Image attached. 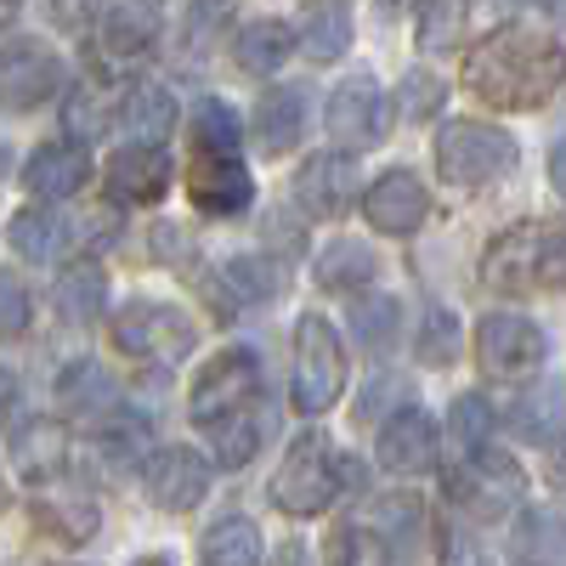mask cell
<instances>
[{
	"label": "cell",
	"instance_id": "obj_1",
	"mask_svg": "<svg viewBox=\"0 0 566 566\" xmlns=\"http://www.w3.org/2000/svg\"><path fill=\"white\" fill-rule=\"evenodd\" d=\"M464 80L493 108H538L560 85V45H555V34L504 23V29L482 34V45L464 57Z\"/></svg>",
	"mask_w": 566,
	"mask_h": 566
},
{
	"label": "cell",
	"instance_id": "obj_2",
	"mask_svg": "<svg viewBox=\"0 0 566 566\" xmlns=\"http://www.w3.org/2000/svg\"><path fill=\"white\" fill-rule=\"evenodd\" d=\"M244 125L227 103H199L193 114V205L210 210V216H244L255 205V181L244 170Z\"/></svg>",
	"mask_w": 566,
	"mask_h": 566
},
{
	"label": "cell",
	"instance_id": "obj_3",
	"mask_svg": "<svg viewBox=\"0 0 566 566\" xmlns=\"http://www.w3.org/2000/svg\"><path fill=\"white\" fill-rule=\"evenodd\" d=\"M482 283L493 295H533V290H555L560 283V227H538L522 221L499 232L482 255Z\"/></svg>",
	"mask_w": 566,
	"mask_h": 566
},
{
	"label": "cell",
	"instance_id": "obj_4",
	"mask_svg": "<svg viewBox=\"0 0 566 566\" xmlns=\"http://www.w3.org/2000/svg\"><path fill=\"white\" fill-rule=\"evenodd\" d=\"M346 391V346L335 323L306 312L295 323V408L301 413H328Z\"/></svg>",
	"mask_w": 566,
	"mask_h": 566
},
{
	"label": "cell",
	"instance_id": "obj_5",
	"mask_svg": "<svg viewBox=\"0 0 566 566\" xmlns=\"http://www.w3.org/2000/svg\"><path fill=\"white\" fill-rule=\"evenodd\" d=\"M340 482H346V464L335 459L328 437H301L283 453L277 476H272V504L290 510V515H317V510L335 504Z\"/></svg>",
	"mask_w": 566,
	"mask_h": 566
},
{
	"label": "cell",
	"instance_id": "obj_6",
	"mask_svg": "<svg viewBox=\"0 0 566 566\" xmlns=\"http://www.w3.org/2000/svg\"><path fill=\"white\" fill-rule=\"evenodd\" d=\"M510 165H515V142H510V130H499V125L453 119V125L437 130V170H442L453 187H488V181H499Z\"/></svg>",
	"mask_w": 566,
	"mask_h": 566
},
{
	"label": "cell",
	"instance_id": "obj_7",
	"mask_svg": "<svg viewBox=\"0 0 566 566\" xmlns=\"http://www.w3.org/2000/svg\"><path fill=\"white\" fill-rule=\"evenodd\" d=\"M448 493H453V504L464 515H476V522H499V515H510L515 504L527 499V476H522V464H515L510 453L476 448L448 476Z\"/></svg>",
	"mask_w": 566,
	"mask_h": 566
},
{
	"label": "cell",
	"instance_id": "obj_8",
	"mask_svg": "<svg viewBox=\"0 0 566 566\" xmlns=\"http://www.w3.org/2000/svg\"><path fill=\"white\" fill-rule=\"evenodd\" d=\"M261 397V357L250 346H232V352H216L205 368H199V380H193V424H210L227 419V413H239Z\"/></svg>",
	"mask_w": 566,
	"mask_h": 566
},
{
	"label": "cell",
	"instance_id": "obj_9",
	"mask_svg": "<svg viewBox=\"0 0 566 566\" xmlns=\"http://www.w3.org/2000/svg\"><path fill=\"white\" fill-rule=\"evenodd\" d=\"M114 346L130 352V357H142V363H181L187 352H193V323H187L176 306L136 301L114 323Z\"/></svg>",
	"mask_w": 566,
	"mask_h": 566
},
{
	"label": "cell",
	"instance_id": "obj_10",
	"mask_svg": "<svg viewBox=\"0 0 566 566\" xmlns=\"http://www.w3.org/2000/svg\"><path fill=\"white\" fill-rule=\"evenodd\" d=\"M476 357L493 380H522L544 363V328L533 317H515V312H493L476 328Z\"/></svg>",
	"mask_w": 566,
	"mask_h": 566
},
{
	"label": "cell",
	"instance_id": "obj_11",
	"mask_svg": "<svg viewBox=\"0 0 566 566\" xmlns=\"http://www.w3.org/2000/svg\"><path fill=\"white\" fill-rule=\"evenodd\" d=\"M57 85H63V63L45 40H12L0 52V103L12 114H29L45 97H57Z\"/></svg>",
	"mask_w": 566,
	"mask_h": 566
},
{
	"label": "cell",
	"instance_id": "obj_12",
	"mask_svg": "<svg viewBox=\"0 0 566 566\" xmlns=\"http://www.w3.org/2000/svg\"><path fill=\"white\" fill-rule=\"evenodd\" d=\"M323 125H328V136H335L340 148H374V142L386 136V97H380V85H374L368 74L335 85Z\"/></svg>",
	"mask_w": 566,
	"mask_h": 566
},
{
	"label": "cell",
	"instance_id": "obj_13",
	"mask_svg": "<svg viewBox=\"0 0 566 566\" xmlns=\"http://www.w3.org/2000/svg\"><path fill=\"white\" fill-rule=\"evenodd\" d=\"M363 216L374 232H391V239H402V232H413L424 216H431V187H424L413 170H386L380 181L363 193Z\"/></svg>",
	"mask_w": 566,
	"mask_h": 566
},
{
	"label": "cell",
	"instance_id": "obj_14",
	"mask_svg": "<svg viewBox=\"0 0 566 566\" xmlns=\"http://www.w3.org/2000/svg\"><path fill=\"white\" fill-rule=\"evenodd\" d=\"M148 493L159 510H193L210 493V459L199 448H159L148 453Z\"/></svg>",
	"mask_w": 566,
	"mask_h": 566
},
{
	"label": "cell",
	"instance_id": "obj_15",
	"mask_svg": "<svg viewBox=\"0 0 566 566\" xmlns=\"http://www.w3.org/2000/svg\"><path fill=\"white\" fill-rule=\"evenodd\" d=\"M380 464L397 470V476H419V470L437 464V419L424 408H402L386 419L380 431Z\"/></svg>",
	"mask_w": 566,
	"mask_h": 566
},
{
	"label": "cell",
	"instance_id": "obj_16",
	"mask_svg": "<svg viewBox=\"0 0 566 566\" xmlns=\"http://www.w3.org/2000/svg\"><path fill=\"white\" fill-rule=\"evenodd\" d=\"M295 199L312 216H346L357 199V165L346 154H312L295 176Z\"/></svg>",
	"mask_w": 566,
	"mask_h": 566
},
{
	"label": "cell",
	"instance_id": "obj_17",
	"mask_svg": "<svg viewBox=\"0 0 566 566\" xmlns=\"http://www.w3.org/2000/svg\"><path fill=\"white\" fill-rule=\"evenodd\" d=\"M165 187H170V154L165 148H142V142H130V148L114 154L108 193L119 205H159Z\"/></svg>",
	"mask_w": 566,
	"mask_h": 566
},
{
	"label": "cell",
	"instance_id": "obj_18",
	"mask_svg": "<svg viewBox=\"0 0 566 566\" xmlns=\"http://www.w3.org/2000/svg\"><path fill=\"white\" fill-rule=\"evenodd\" d=\"M23 176H29V193L40 199H74L91 181V154H85V142H45V148L29 154Z\"/></svg>",
	"mask_w": 566,
	"mask_h": 566
},
{
	"label": "cell",
	"instance_id": "obj_19",
	"mask_svg": "<svg viewBox=\"0 0 566 566\" xmlns=\"http://www.w3.org/2000/svg\"><path fill=\"white\" fill-rule=\"evenodd\" d=\"M306 130V91L301 85H272L255 103V148L261 154H290Z\"/></svg>",
	"mask_w": 566,
	"mask_h": 566
},
{
	"label": "cell",
	"instance_id": "obj_20",
	"mask_svg": "<svg viewBox=\"0 0 566 566\" xmlns=\"http://www.w3.org/2000/svg\"><path fill=\"white\" fill-rule=\"evenodd\" d=\"M119 119H125V130L142 142V148H165L170 130H176V119H181V108H176V97H170V85L142 80V85L125 91Z\"/></svg>",
	"mask_w": 566,
	"mask_h": 566
},
{
	"label": "cell",
	"instance_id": "obj_21",
	"mask_svg": "<svg viewBox=\"0 0 566 566\" xmlns=\"http://www.w3.org/2000/svg\"><path fill=\"white\" fill-rule=\"evenodd\" d=\"M154 34H159V12H154V0H119V7L103 18L97 45H103V57L130 63V57H142V52L154 45Z\"/></svg>",
	"mask_w": 566,
	"mask_h": 566
},
{
	"label": "cell",
	"instance_id": "obj_22",
	"mask_svg": "<svg viewBox=\"0 0 566 566\" xmlns=\"http://www.w3.org/2000/svg\"><path fill=\"white\" fill-rule=\"evenodd\" d=\"M34 522L52 533V538H63V544H85V538H97V504H91L85 493H74V488H45V493H34Z\"/></svg>",
	"mask_w": 566,
	"mask_h": 566
},
{
	"label": "cell",
	"instance_id": "obj_23",
	"mask_svg": "<svg viewBox=\"0 0 566 566\" xmlns=\"http://www.w3.org/2000/svg\"><path fill=\"white\" fill-rule=\"evenodd\" d=\"M266 431H272V413L261 408V397H255L250 408H239V413L216 419V424H210V453H216V464H227V470L250 464V459L261 453Z\"/></svg>",
	"mask_w": 566,
	"mask_h": 566
},
{
	"label": "cell",
	"instance_id": "obj_24",
	"mask_svg": "<svg viewBox=\"0 0 566 566\" xmlns=\"http://www.w3.org/2000/svg\"><path fill=\"white\" fill-rule=\"evenodd\" d=\"M12 453H18L29 482H52L57 470L69 464V431L57 419H29L23 431L12 437Z\"/></svg>",
	"mask_w": 566,
	"mask_h": 566
},
{
	"label": "cell",
	"instance_id": "obj_25",
	"mask_svg": "<svg viewBox=\"0 0 566 566\" xmlns=\"http://www.w3.org/2000/svg\"><path fill=\"white\" fill-rule=\"evenodd\" d=\"M7 239H12V250L23 255V261H57L69 244H74V227L57 216V210H18L12 216V227H7Z\"/></svg>",
	"mask_w": 566,
	"mask_h": 566
},
{
	"label": "cell",
	"instance_id": "obj_26",
	"mask_svg": "<svg viewBox=\"0 0 566 566\" xmlns=\"http://www.w3.org/2000/svg\"><path fill=\"white\" fill-rule=\"evenodd\" d=\"M103 306H108V272L97 261L63 266V277H57V312H63V323L85 328V323L103 317Z\"/></svg>",
	"mask_w": 566,
	"mask_h": 566
},
{
	"label": "cell",
	"instance_id": "obj_27",
	"mask_svg": "<svg viewBox=\"0 0 566 566\" xmlns=\"http://www.w3.org/2000/svg\"><path fill=\"white\" fill-rule=\"evenodd\" d=\"M290 52H295V29L277 23V18H261V23H250L239 34V69L255 74V80L277 74L283 63H290Z\"/></svg>",
	"mask_w": 566,
	"mask_h": 566
},
{
	"label": "cell",
	"instance_id": "obj_28",
	"mask_svg": "<svg viewBox=\"0 0 566 566\" xmlns=\"http://www.w3.org/2000/svg\"><path fill=\"white\" fill-rule=\"evenodd\" d=\"M199 560L205 566H261V527L244 522V515H227V522L205 533Z\"/></svg>",
	"mask_w": 566,
	"mask_h": 566
},
{
	"label": "cell",
	"instance_id": "obj_29",
	"mask_svg": "<svg viewBox=\"0 0 566 566\" xmlns=\"http://www.w3.org/2000/svg\"><path fill=\"white\" fill-rule=\"evenodd\" d=\"M346 45H352V18H346V7H312V12L301 18V52H306L312 63L346 57Z\"/></svg>",
	"mask_w": 566,
	"mask_h": 566
},
{
	"label": "cell",
	"instance_id": "obj_30",
	"mask_svg": "<svg viewBox=\"0 0 566 566\" xmlns=\"http://www.w3.org/2000/svg\"><path fill=\"white\" fill-rule=\"evenodd\" d=\"M57 397H63V408H74V413H97V408H108L119 391H114V374L103 368V363H91V357H80L74 368H63V380H57Z\"/></svg>",
	"mask_w": 566,
	"mask_h": 566
},
{
	"label": "cell",
	"instance_id": "obj_31",
	"mask_svg": "<svg viewBox=\"0 0 566 566\" xmlns=\"http://www.w3.org/2000/svg\"><path fill=\"white\" fill-rule=\"evenodd\" d=\"M374 277V250L368 244H328L323 250V261H317V283H323V290H363V283Z\"/></svg>",
	"mask_w": 566,
	"mask_h": 566
},
{
	"label": "cell",
	"instance_id": "obj_32",
	"mask_svg": "<svg viewBox=\"0 0 566 566\" xmlns=\"http://www.w3.org/2000/svg\"><path fill=\"white\" fill-rule=\"evenodd\" d=\"M97 442H103V453H108L114 464H136L142 453H148V442H154V424L142 419L136 408H114V413L103 419Z\"/></svg>",
	"mask_w": 566,
	"mask_h": 566
},
{
	"label": "cell",
	"instance_id": "obj_33",
	"mask_svg": "<svg viewBox=\"0 0 566 566\" xmlns=\"http://www.w3.org/2000/svg\"><path fill=\"white\" fill-rule=\"evenodd\" d=\"M470 34V0H419V45H459Z\"/></svg>",
	"mask_w": 566,
	"mask_h": 566
},
{
	"label": "cell",
	"instance_id": "obj_34",
	"mask_svg": "<svg viewBox=\"0 0 566 566\" xmlns=\"http://www.w3.org/2000/svg\"><path fill=\"white\" fill-rule=\"evenodd\" d=\"M560 533H555V510H527L522 533H515V560L522 566H555Z\"/></svg>",
	"mask_w": 566,
	"mask_h": 566
},
{
	"label": "cell",
	"instance_id": "obj_35",
	"mask_svg": "<svg viewBox=\"0 0 566 566\" xmlns=\"http://www.w3.org/2000/svg\"><path fill=\"white\" fill-rule=\"evenodd\" d=\"M448 431H453V442L459 448H488V437H493V408H488V397L482 391H470V397H459L453 402V413H448Z\"/></svg>",
	"mask_w": 566,
	"mask_h": 566
},
{
	"label": "cell",
	"instance_id": "obj_36",
	"mask_svg": "<svg viewBox=\"0 0 566 566\" xmlns=\"http://www.w3.org/2000/svg\"><path fill=\"white\" fill-rule=\"evenodd\" d=\"M459 352V323L448 306H431L424 312V328H419V363H431V368H448Z\"/></svg>",
	"mask_w": 566,
	"mask_h": 566
},
{
	"label": "cell",
	"instance_id": "obj_37",
	"mask_svg": "<svg viewBox=\"0 0 566 566\" xmlns=\"http://www.w3.org/2000/svg\"><path fill=\"white\" fill-rule=\"evenodd\" d=\"M448 103V85L442 80H431V74H408L402 80V97H397V108L419 125V119H437V108Z\"/></svg>",
	"mask_w": 566,
	"mask_h": 566
},
{
	"label": "cell",
	"instance_id": "obj_38",
	"mask_svg": "<svg viewBox=\"0 0 566 566\" xmlns=\"http://www.w3.org/2000/svg\"><path fill=\"white\" fill-rule=\"evenodd\" d=\"M352 335L363 346H386L397 335V301H363V306H352Z\"/></svg>",
	"mask_w": 566,
	"mask_h": 566
},
{
	"label": "cell",
	"instance_id": "obj_39",
	"mask_svg": "<svg viewBox=\"0 0 566 566\" xmlns=\"http://www.w3.org/2000/svg\"><path fill=\"white\" fill-rule=\"evenodd\" d=\"M29 290H23V277L18 272H0V340H18L23 328H29Z\"/></svg>",
	"mask_w": 566,
	"mask_h": 566
},
{
	"label": "cell",
	"instance_id": "obj_40",
	"mask_svg": "<svg viewBox=\"0 0 566 566\" xmlns=\"http://www.w3.org/2000/svg\"><path fill=\"white\" fill-rule=\"evenodd\" d=\"M335 566H391V555H386V544L374 538V533L340 527L335 533Z\"/></svg>",
	"mask_w": 566,
	"mask_h": 566
},
{
	"label": "cell",
	"instance_id": "obj_41",
	"mask_svg": "<svg viewBox=\"0 0 566 566\" xmlns=\"http://www.w3.org/2000/svg\"><path fill=\"white\" fill-rule=\"evenodd\" d=\"M232 12H239V0H193V7H187V45L216 40L232 23Z\"/></svg>",
	"mask_w": 566,
	"mask_h": 566
},
{
	"label": "cell",
	"instance_id": "obj_42",
	"mask_svg": "<svg viewBox=\"0 0 566 566\" xmlns=\"http://www.w3.org/2000/svg\"><path fill=\"white\" fill-rule=\"evenodd\" d=\"M227 277L239 283L244 301H266V295L277 290V277H272L266 261H255V255H232V261H227Z\"/></svg>",
	"mask_w": 566,
	"mask_h": 566
},
{
	"label": "cell",
	"instance_id": "obj_43",
	"mask_svg": "<svg viewBox=\"0 0 566 566\" xmlns=\"http://www.w3.org/2000/svg\"><path fill=\"white\" fill-rule=\"evenodd\" d=\"M522 431L538 437V442H555V437H560V391H555V386L533 402V413L522 408Z\"/></svg>",
	"mask_w": 566,
	"mask_h": 566
},
{
	"label": "cell",
	"instance_id": "obj_44",
	"mask_svg": "<svg viewBox=\"0 0 566 566\" xmlns=\"http://www.w3.org/2000/svg\"><path fill=\"white\" fill-rule=\"evenodd\" d=\"M45 12H52L57 29H85L91 18L103 12V0H45Z\"/></svg>",
	"mask_w": 566,
	"mask_h": 566
},
{
	"label": "cell",
	"instance_id": "obj_45",
	"mask_svg": "<svg viewBox=\"0 0 566 566\" xmlns=\"http://www.w3.org/2000/svg\"><path fill=\"white\" fill-rule=\"evenodd\" d=\"M442 566H488V560H482V549L470 544L464 533H448L442 538Z\"/></svg>",
	"mask_w": 566,
	"mask_h": 566
},
{
	"label": "cell",
	"instance_id": "obj_46",
	"mask_svg": "<svg viewBox=\"0 0 566 566\" xmlns=\"http://www.w3.org/2000/svg\"><path fill=\"white\" fill-rule=\"evenodd\" d=\"M12 397H18V380H12V374H7V368H0V419H7V413H12Z\"/></svg>",
	"mask_w": 566,
	"mask_h": 566
},
{
	"label": "cell",
	"instance_id": "obj_47",
	"mask_svg": "<svg viewBox=\"0 0 566 566\" xmlns=\"http://www.w3.org/2000/svg\"><path fill=\"white\" fill-rule=\"evenodd\" d=\"M277 566H312V555H306L301 544H283V549H277Z\"/></svg>",
	"mask_w": 566,
	"mask_h": 566
},
{
	"label": "cell",
	"instance_id": "obj_48",
	"mask_svg": "<svg viewBox=\"0 0 566 566\" xmlns=\"http://www.w3.org/2000/svg\"><path fill=\"white\" fill-rule=\"evenodd\" d=\"M12 12H18V0H0V23H12Z\"/></svg>",
	"mask_w": 566,
	"mask_h": 566
},
{
	"label": "cell",
	"instance_id": "obj_49",
	"mask_svg": "<svg viewBox=\"0 0 566 566\" xmlns=\"http://www.w3.org/2000/svg\"><path fill=\"white\" fill-rule=\"evenodd\" d=\"M130 566H170L165 555H142V560H130Z\"/></svg>",
	"mask_w": 566,
	"mask_h": 566
},
{
	"label": "cell",
	"instance_id": "obj_50",
	"mask_svg": "<svg viewBox=\"0 0 566 566\" xmlns=\"http://www.w3.org/2000/svg\"><path fill=\"white\" fill-rule=\"evenodd\" d=\"M12 504V488H7V476H0V510H7Z\"/></svg>",
	"mask_w": 566,
	"mask_h": 566
},
{
	"label": "cell",
	"instance_id": "obj_51",
	"mask_svg": "<svg viewBox=\"0 0 566 566\" xmlns=\"http://www.w3.org/2000/svg\"><path fill=\"white\" fill-rule=\"evenodd\" d=\"M544 12H560V0H544Z\"/></svg>",
	"mask_w": 566,
	"mask_h": 566
}]
</instances>
